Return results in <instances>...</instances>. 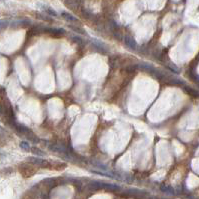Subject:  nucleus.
I'll list each match as a JSON object with an SVG mask.
<instances>
[{
    "label": "nucleus",
    "mask_w": 199,
    "mask_h": 199,
    "mask_svg": "<svg viewBox=\"0 0 199 199\" xmlns=\"http://www.w3.org/2000/svg\"><path fill=\"white\" fill-rule=\"evenodd\" d=\"M28 161L33 163L35 165H40V166H45L46 164H48V162H47L46 160L39 158V157H29Z\"/></svg>",
    "instance_id": "1"
},
{
    "label": "nucleus",
    "mask_w": 199,
    "mask_h": 199,
    "mask_svg": "<svg viewBox=\"0 0 199 199\" xmlns=\"http://www.w3.org/2000/svg\"><path fill=\"white\" fill-rule=\"evenodd\" d=\"M125 43H126L127 46H129L130 48H132V49H134V50L136 49V47H137L135 40L133 39V37H131V36H126L125 37Z\"/></svg>",
    "instance_id": "2"
},
{
    "label": "nucleus",
    "mask_w": 199,
    "mask_h": 199,
    "mask_svg": "<svg viewBox=\"0 0 199 199\" xmlns=\"http://www.w3.org/2000/svg\"><path fill=\"white\" fill-rule=\"evenodd\" d=\"M61 16L63 17L65 20H67V21H71V22H76L77 21V19L75 18V17H74L73 15H71V14L68 13V12H62Z\"/></svg>",
    "instance_id": "3"
},
{
    "label": "nucleus",
    "mask_w": 199,
    "mask_h": 199,
    "mask_svg": "<svg viewBox=\"0 0 199 199\" xmlns=\"http://www.w3.org/2000/svg\"><path fill=\"white\" fill-rule=\"evenodd\" d=\"M42 7V9L45 11V12L47 13V14H49V15H51V16H54V17H56L57 16V12L54 10V9H52L51 7H48V6H41Z\"/></svg>",
    "instance_id": "4"
},
{
    "label": "nucleus",
    "mask_w": 199,
    "mask_h": 199,
    "mask_svg": "<svg viewBox=\"0 0 199 199\" xmlns=\"http://www.w3.org/2000/svg\"><path fill=\"white\" fill-rule=\"evenodd\" d=\"M31 152L33 153L34 155H37V156H40V157L45 155V152H44V151L40 150V149H38V148H36V147L31 148Z\"/></svg>",
    "instance_id": "5"
},
{
    "label": "nucleus",
    "mask_w": 199,
    "mask_h": 199,
    "mask_svg": "<svg viewBox=\"0 0 199 199\" xmlns=\"http://www.w3.org/2000/svg\"><path fill=\"white\" fill-rule=\"evenodd\" d=\"M20 148H21L22 150H24V151H29V150L31 149L30 145H29L28 142H26V141H21V142H20Z\"/></svg>",
    "instance_id": "6"
},
{
    "label": "nucleus",
    "mask_w": 199,
    "mask_h": 199,
    "mask_svg": "<svg viewBox=\"0 0 199 199\" xmlns=\"http://www.w3.org/2000/svg\"><path fill=\"white\" fill-rule=\"evenodd\" d=\"M8 25H9V21L8 20H0V31L4 30V29H6L8 27Z\"/></svg>",
    "instance_id": "7"
},
{
    "label": "nucleus",
    "mask_w": 199,
    "mask_h": 199,
    "mask_svg": "<svg viewBox=\"0 0 199 199\" xmlns=\"http://www.w3.org/2000/svg\"><path fill=\"white\" fill-rule=\"evenodd\" d=\"M161 189L163 191H165L166 193H173V190H172L170 187H165V186H162Z\"/></svg>",
    "instance_id": "8"
},
{
    "label": "nucleus",
    "mask_w": 199,
    "mask_h": 199,
    "mask_svg": "<svg viewBox=\"0 0 199 199\" xmlns=\"http://www.w3.org/2000/svg\"><path fill=\"white\" fill-rule=\"evenodd\" d=\"M72 39H73L74 41H75V42H78V43H82V42H83L81 38H78L77 36H73V37H72Z\"/></svg>",
    "instance_id": "9"
},
{
    "label": "nucleus",
    "mask_w": 199,
    "mask_h": 199,
    "mask_svg": "<svg viewBox=\"0 0 199 199\" xmlns=\"http://www.w3.org/2000/svg\"><path fill=\"white\" fill-rule=\"evenodd\" d=\"M3 1H5V0H0V2H3Z\"/></svg>",
    "instance_id": "10"
}]
</instances>
